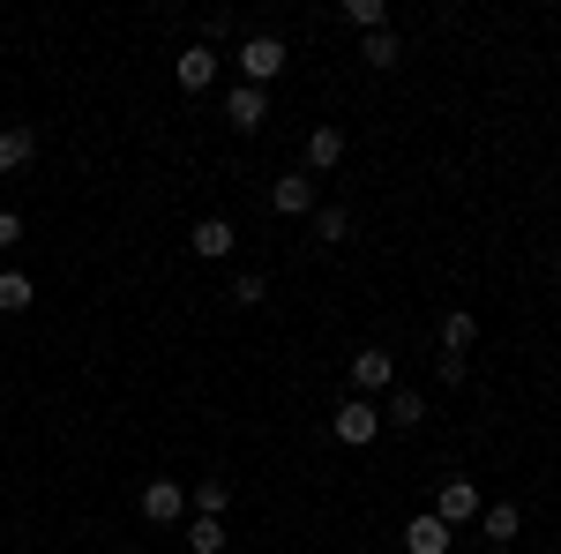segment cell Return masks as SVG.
<instances>
[{
	"label": "cell",
	"mask_w": 561,
	"mask_h": 554,
	"mask_svg": "<svg viewBox=\"0 0 561 554\" xmlns=\"http://www.w3.org/2000/svg\"><path fill=\"white\" fill-rule=\"evenodd\" d=\"M187 248H195L203 262H225L232 248H240V225H232V217H203V225L187 233Z\"/></svg>",
	"instance_id": "5"
},
{
	"label": "cell",
	"mask_w": 561,
	"mask_h": 554,
	"mask_svg": "<svg viewBox=\"0 0 561 554\" xmlns=\"http://www.w3.org/2000/svg\"><path fill=\"white\" fill-rule=\"evenodd\" d=\"M457 547V540H449V524H442V517H412V524H404V554H449Z\"/></svg>",
	"instance_id": "9"
},
{
	"label": "cell",
	"mask_w": 561,
	"mask_h": 554,
	"mask_svg": "<svg viewBox=\"0 0 561 554\" xmlns=\"http://www.w3.org/2000/svg\"><path fill=\"white\" fill-rule=\"evenodd\" d=\"M285 76V38H270V31H255V38H240V83H277Z\"/></svg>",
	"instance_id": "1"
},
{
	"label": "cell",
	"mask_w": 561,
	"mask_h": 554,
	"mask_svg": "<svg viewBox=\"0 0 561 554\" xmlns=\"http://www.w3.org/2000/svg\"><path fill=\"white\" fill-rule=\"evenodd\" d=\"M479 532H486L494 547H510V540L524 532V510L517 502H486V510H479Z\"/></svg>",
	"instance_id": "11"
},
{
	"label": "cell",
	"mask_w": 561,
	"mask_h": 554,
	"mask_svg": "<svg viewBox=\"0 0 561 554\" xmlns=\"http://www.w3.org/2000/svg\"><path fill=\"white\" fill-rule=\"evenodd\" d=\"M472 344H479V315H472V307H449V315H442V352L465 360Z\"/></svg>",
	"instance_id": "10"
},
{
	"label": "cell",
	"mask_w": 561,
	"mask_h": 554,
	"mask_svg": "<svg viewBox=\"0 0 561 554\" xmlns=\"http://www.w3.org/2000/svg\"><path fill=\"white\" fill-rule=\"evenodd\" d=\"M270 211H277V217H314V172H285V180H270Z\"/></svg>",
	"instance_id": "3"
},
{
	"label": "cell",
	"mask_w": 561,
	"mask_h": 554,
	"mask_svg": "<svg viewBox=\"0 0 561 554\" xmlns=\"http://www.w3.org/2000/svg\"><path fill=\"white\" fill-rule=\"evenodd\" d=\"M180 510H187V487H180V479H150V487H142V517H150V524H180Z\"/></svg>",
	"instance_id": "8"
},
{
	"label": "cell",
	"mask_w": 561,
	"mask_h": 554,
	"mask_svg": "<svg viewBox=\"0 0 561 554\" xmlns=\"http://www.w3.org/2000/svg\"><path fill=\"white\" fill-rule=\"evenodd\" d=\"M330 434H337V442H352V450H367V442L382 434V405H375V397H352V405H337Z\"/></svg>",
	"instance_id": "2"
},
{
	"label": "cell",
	"mask_w": 561,
	"mask_h": 554,
	"mask_svg": "<svg viewBox=\"0 0 561 554\" xmlns=\"http://www.w3.org/2000/svg\"><path fill=\"white\" fill-rule=\"evenodd\" d=\"M345 166V128H314L307 135V172H330Z\"/></svg>",
	"instance_id": "13"
},
{
	"label": "cell",
	"mask_w": 561,
	"mask_h": 554,
	"mask_svg": "<svg viewBox=\"0 0 561 554\" xmlns=\"http://www.w3.org/2000/svg\"><path fill=\"white\" fill-rule=\"evenodd\" d=\"M420 420H427V397H420V389H404V383H389L382 427H420Z\"/></svg>",
	"instance_id": "12"
},
{
	"label": "cell",
	"mask_w": 561,
	"mask_h": 554,
	"mask_svg": "<svg viewBox=\"0 0 561 554\" xmlns=\"http://www.w3.org/2000/svg\"><path fill=\"white\" fill-rule=\"evenodd\" d=\"M225 299H232V307H262V299H270V278H262V270H240Z\"/></svg>",
	"instance_id": "21"
},
{
	"label": "cell",
	"mask_w": 561,
	"mask_h": 554,
	"mask_svg": "<svg viewBox=\"0 0 561 554\" xmlns=\"http://www.w3.org/2000/svg\"><path fill=\"white\" fill-rule=\"evenodd\" d=\"M345 233H352V211H337V203H330V211H314V240H322V248H337Z\"/></svg>",
	"instance_id": "22"
},
{
	"label": "cell",
	"mask_w": 561,
	"mask_h": 554,
	"mask_svg": "<svg viewBox=\"0 0 561 554\" xmlns=\"http://www.w3.org/2000/svg\"><path fill=\"white\" fill-rule=\"evenodd\" d=\"M31 299H38V285H31L23 270H0V315H23Z\"/></svg>",
	"instance_id": "16"
},
{
	"label": "cell",
	"mask_w": 561,
	"mask_h": 554,
	"mask_svg": "<svg viewBox=\"0 0 561 554\" xmlns=\"http://www.w3.org/2000/svg\"><path fill=\"white\" fill-rule=\"evenodd\" d=\"M15 240H23V217H15V211H0V248H15Z\"/></svg>",
	"instance_id": "23"
},
{
	"label": "cell",
	"mask_w": 561,
	"mask_h": 554,
	"mask_svg": "<svg viewBox=\"0 0 561 554\" xmlns=\"http://www.w3.org/2000/svg\"><path fill=\"white\" fill-rule=\"evenodd\" d=\"M345 375H352V397H375V389H389V383H397V360H389L382 344H367V352L352 360Z\"/></svg>",
	"instance_id": "4"
},
{
	"label": "cell",
	"mask_w": 561,
	"mask_h": 554,
	"mask_svg": "<svg viewBox=\"0 0 561 554\" xmlns=\"http://www.w3.org/2000/svg\"><path fill=\"white\" fill-rule=\"evenodd\" d=\"M434 517H442L449 532H457V524H472V517H479V487H472V479H442V495H434Z\"/></svg>",
	"instance_id": "6"
},
{
	"label": "cell",
	"mask_w": 561,
	"mask_h": 554,
	"mask_svg": "<svg viewBox=\"0 0 561 554\" xmlns=\"http://www.w3.org/2000/svg\"><path fill=\"white\" fill-rule=\"evenodd\" d=\"M187 547L195 554H225V517H195V524H187Z\"/></svg>",
	"instance_id": "20"
},
{
	"label": "cell",
	"mask_w": 561,
	"mask_h": 554,
	"mask_svg": "<svg viewBox=\"0 0 561 554\" xmlns=\"http://www.w3.org/2000/svg\"><path fill=\"white\" fill-rule=\"evenodd\" d=\"M38 158V135L31 128H0V172H23Z\"/></svg>",
	"instance_id": "15"
},
{
	"label": "cell",
	"mask_w": 561,
	"mask_h": 554,
	"mask_svg": "<svg viewBox=\"0 0 561 554\" xmlns=\"http://www.w3.org/2000/svg\"><path fill=\"white\" fill-rule=\"evenodd\" d=\"M359 60H367V68H397V60H404V45H397V31H375V38L359 45Z\"/></svg>",
	"instance_id": "19"
},
{
	"label": "cell",
	"mask_w": 561,
	"mask_h": 554,
	"mask_svg": "<svg viewBox=\"0 0 561 554\" xmlns=\"http://www.w3.org/2000/svg\"><path fill=\"white\" fill-rule=\"evenodd\" d=\"M225 121H232L240 135H255L262 121H270V98H262L255 83H232V98H225Z\"/></svg>",
	"instance_id": "7"
},
{
	"label": "cell",
	"mask_w": 561,
	"mask_h": 554,
	"mask_svg": "<svg viewBox=\"0 0 561 554\" xmlns=\"http://www.w3.org/2000/svg\"><path fill=\"white\" fill-rule=\"evenodd\" d=\"M217 83V53L210 45H187L180 53V90H210Z\"/></svg>",
	"instance_id": "14"
},
{
	"label": "cell",
	"mask_w": 561,
	"mask_h": 554,
	"mask_svg": "<svg viewBox=\"0 0 561 554\" xmlns=\"http://www.w3.org/2000/svg\"><path fill=\"white\" fill-rule=\"evenodd\" d=\"M337 15H345L352 31H367V38H375V31H389V8H382V0H345Z\"/></svg>",
	"instance_id": "17"
},
{
	"label": "cell",
	"mask_w": 561,
	"mask_h": 554,
	"mask_svg": "<svg viewBox=\"0 0 561 554\" xmlns=\"http://www.w3.org/2000/svg\"><path fill=\"white\" fill-rule=\"evenodd\" d=\"M187 502H195L203 517H225L232 510V487H225V479H203V487H187Z\"/></svg>",
	"instance_id": "18"
}]
</instances>
